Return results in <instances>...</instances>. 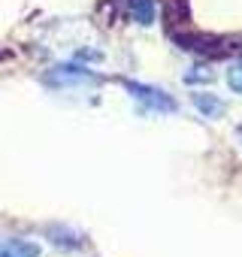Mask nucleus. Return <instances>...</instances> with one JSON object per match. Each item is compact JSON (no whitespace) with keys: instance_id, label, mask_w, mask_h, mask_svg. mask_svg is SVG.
<instances>
[{"instance_id":"f257e3e1","label":"nucleus","mask_w":242,"mask_h":257,"mask_svg":"<svg viewBox=\"0 0 242 257\" xmlns=\"http://www.w3.org/2000/svg\"><path fill=\"white\" fill-rule=\"evenodd\" d=\"M128 91L134 94L137 103H143L152 112H173L176 109V103H173V97H167V91H158L149 85H134V82H128Z\"/></svg>"},{"instance_id":"f03ea898","label":"nucleus","mask_w":242,"mask_h":257,"mask_svg":"<svg viewBox=\"0 0 242 257\" xmlns=\"http://www.w3.org/2000/svg\"><path fill=\"white\" fill-rule=\"evenodd\" d=\"M49 79L58 82V85H73V82H88V79H94V76H91L88 70H79V67H58Z\"/></svg>"},{"instance_id":"7ed1b4c3","label":"nucleus","mask_w":242,"mask_h":257,"mask_svg":"<svg viewBox=\"0 0 242 257\" xmlns=\"http://www.w3.org/2000/svg\"><path fill=\"white\" fill-rule=\"evenodd\" d=\"M128 7H131V16L140 25H152L155 22V0H128Z\"/></svg>"},{"instance_id":"20e7f679","label":"nucleus","mask_w":242,"mask_h":257,"mask_svg":"<svg viewBox=\"0 0 242 257\" xmlns=\"http://www.w3.org/2000/svg\"><path fill=\"white\" fill-rule=\"evenodd\" d=\"M194 106L203 112V115H209V118H218L221 112H224V103L218 100V97H206V94H194Z\"/></svg>"},{"instance_id":"39448f33","label":"nucleus","mask_w":242,"mask_h":257,"mask_svg":"<svg viewBox=\"0 0 242 257\" xmlns=\"http://www.w3.org/2000/svg\"><path fill=\"white\" fill-rule=\"evenodd\" d=\"M227 85H230L236 94H242V61H233V67H230V73H227Z\"/></svg>"},{"instance_id":"423d86ee","label":"nucleus","mask_w":242,"mask_h":257,"mask_svg":"<svg viewBox=\"0 0 242 257\" xmlns=\"http://www.w3.org/2000/svg\"><path fill=\"white\" fill-rule=\"evenodd\" d=\"M239 140H242V127H239Z\"/></svg>"}]
</instances>
